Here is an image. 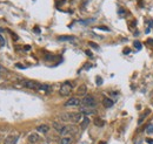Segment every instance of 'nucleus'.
<instances>
[{
  "label": "nucleus",
  "instance_id": "20",
  "mask_svg": "<svg viewBox=\"0 0 153 144\" xmlns=\"http://www.w3.org/2000/svg\"><path fill=\"white\" fill-rule=\"evenodd\" d=\"M146 131H147V134H153V123H151V124L147 125Z\"/></svg>",
  "mask_w": 153,
  "mask_h": 144
},
{
  "label": "nucleus",
  "instance_id": "8",
  "mask_svg": "<svg viewBox=\"0 0 153 144\" xmlns=\"http://www.w3.org/2000/svg\"><path fill=\"white\" fill-rule=\"evenodd\" d=\"M19 136L18 135H9L5 138L4 141V144H17V141H18Z\"/></svg>",
  "mask_w": 153,
  "mask_h": 144
},
{
  "label": "nucleus",
  "instance_id": "13",
  "mask_svg": "<svg viewBox=\"0 0 153 144\" xmlns=\"http://www.w3.org/2000/svg\"><path fill=\"white\" fill-rule=\"evenodd\" d=\"M58 40L59 41H73V40H75V38L68 36V35H61V36H58Z\"/></svg>",
  "mask_w": 153,
  "mask_h": 144
},
{
  "label": "nucleus",
  "instance_id": "10",
  "mask_svg": "<svg viewBox=\"0 0 153 144\" xmlns=\"http://www.w3.org/2000/svg\"><path fill=\"white\" fill-rule=\"evenodd\" d=\"M113 104H114V102L110 97H104L103 98V106L105 108H111V107H113Z\"/></svg>",
  "mask_w": 153,
  "mask_h": 144
},
{
  "label": "nucleus",
  "instance_id": "5",
  "mask_svg": "<svg viewBox=\"0 0 153 144\" xmlns=\"http://www.w3.org/2000/svg\"><path fill=\"white\" fill-rule=\"evenodd\" d=\"M81 104V101L76 97H71L68 101L65 102V107H79Z\"/></svg>",
  "mask_w": 153,
  "mask_h": 144
},
{
  "label": "nucleus",
  "instance_id": "15",
  "mask_svg": "<svg viewBox=\"0 0 153 144\" xmlns=\"http://www.w3.org/2000/svg\"><path fill=\"white\" fill-rule=\"evenodd\" d=\"M150 113H151V110H150V109H146V110H145V111L141 114V116H140V119L138 120V124H141V123H143V121L145 120V117H146V116H147Z\"/></svg>",
  "mask_w": 153,
  "mask_h": 144
},
{
  "label": "nucleus",
  "instance_id": "31",
  "mask_svg": "<svg viewBox=\"0 0 153 144\" xmlns=\"http://www.w3.org/2000/svg\"><path fill=\"white\" fill-rule=\"evenodd\" d=\"M30 48H31V47H30V46H25V49H26V50H28V49H30Z\"/></svg>",
  "mask_w": 153,
  "mask_h": 144
},
{
  "label": "nucleus",
  "instance_id": "17",
  "mask_svg": "<svg viewBox=\"0 0 153 144\" xmlns=\"http://www.w3.org/2000/svg\"><path fill=\"white\" fill-rule=\"evenodd\" d=\"M90 124V120H88V117L87 116H84V119L81 121V124H80V128L81 129H86V127Z\"/></svg>",
  "mask_w": 153,
  "mask_h": 144
},
{
  "label": "nucleus",
  "instance_id": "27",
  "mask_svg": "<svg viewBox=\"0 0 153 144\" xmlns=\"http://www.w3.org/2000/svg\"><path fill=\"white\" fill-rule=\"evenodd\" d=\"M146 142L150 143V144H153V139L152 138H146Z\"/></svg>",
  "mask_w": 153,
  "mask_h": 144
},
{
  "label": "nucleus",
  "instance_id": "18",
  "mask_svg": "<svg viewBox=\"0 0 153 144\" xmlns=\"http://www.w3.org/2000/svg\"><path fill=\"white\" fill-rule=\"evenodd\" d=\"M72 142H73V139L71 137H62L60 139L59 144H72Z\"/></svg>",
  "mask_w": 153,
  "mask_h": 144
},
{
  "label": "nucleus",
  "instance_id": "1",
  "mask_svg": "<svg viewBox=\"0 0 153 144\" xmlns=\"http://www.w3.org/2000/svg\"><path fill=\"white\" fill-rule=\"evenodd\" d=\"M20 84L27 89H32V90H40L41 84L37 81H32V80H20Z\"/></svg>",
  "mask_w": 153,
  "mask_h": 144
},
{
  "label": "nucleus",
  "instance_id": "16",
  "mask_svg": "<svg viewBox=\"0 0 153 144\" xmlns=\"http://www.w3.org/2000/svg\"><path fill=\"white\" fill-rule=\"evenodd\" d=\"M52 125H53V128L57 130V131H58L59 134L61 133V130L64 129V127H65V125H62V124H61V123H59V122H53V124H52Z\"/></svg>",
  "mask_w": 153,
  "mask_h": 144
},
{
  "label": "nucleus",
  "instance_id": "21",
  "mask_svg": "<svg viewBox=\"0 0 153 144\" xmlns=\"http://www.w3.org/2000/svg\"><path fill=\"white\" fill-rule=\"evenodd\" d=\"M45 59H46V61H51V60H52V59H53V55H49V54H46Z\"/></svg>",
  "mask_w": 153,
  "mask_h": 144
},
{
  "label": "nucleus",
  "instance_id": "12",
  "mask_svg": "<svg viewBox=\"0 0 153 144\" xmlns=\"http://www.w3.org/2000/svg\"><path fill=\"white\" fill-rule=\"evenodd\" d=\"M28 142L30 143H32V144H34V143H37L38 141H39V135L38 134H35V133H33V134H31V135H28Z\"/></svg>",
  "mask_w": 153,
  "mask_h": 144
},
{
  "label": "nucleus",
  "instance_id": "24",
  "mask_svg": "<svg viewBox=\"0 0 153 144\" xmlns=\"http://www.w3.org/2000/svg\"><path fill=\"white\" fill-rule=\"evenodd\" d=\"M98 29H104V31H108L107 27H104V26H99V27H97Z\"/></svg>",
  "mask_w": 153,
  "mask_h": 144
},
{
  "label": "nucleus",
  "instance_id": "2",
  "mask_svg": "<svg viewBox=\"0 0 153 144\" xmlns=\"http://www.w3.org/2000/svg\"><path fill=\"white\" fill-rule=\"evenodd\" d=\"M81 104L84 107H91V108H95L97 106V102L95 98L92 95H86L83 100H81Z\"/></svg>",
  "mask_w": 153,
  "mask_h": 144
},
{
  "label": "nucleus",
  "instance_id": "30",
  "mask_svg": "<svg viewBox=\"0 0 153 144\" xmlns=\"http://www.w3.org/2000/svg\"><path fill=\"white\" fill-rule=\"evenodd\" d=\"M147 42L148 44H153V40H152V39H150V40H147Z\"/></svg>",
  "mask_w": 153,
  "mask_h": 144
},
{
  "label": "nucleus",
  "instance_id": "14",
  "mask_svg": "<svg viewBox=\"0 0 153 144\" xmlns=\"http://www.w3.org/2000/svg\"><path fill=\"white\" fill-rule=\"evenodd\" d=\"M93 123H94L97 127H99V128H103V127L105 125V121H104V120H101L100 117H95L94 121H93Z\"/></svg>",
  "mask_w": 153,
  "mask_h": 144
},
{
  "label": "nucleus",
  "instance_id": "23",
  "mask_svg": "<svg viewBox=\"0 0 153 144\" xmlns=\"http://www.w3.org/2000/svg\"><path fill=\"white\" fill-rule=\"evenodd\" d=\"M103 83V80H101V77H97V84H101Z\"/></svg>",
  "mask_w": 153,
  "mask_h": 144
},
{
  "label": "nucleus",
  "instance_id": "7",
  "mask_svg": "<svg viewBox=\"0 0 153 144\" xmlns=\"http://www.w3.org/2000/svg\"><path fill=\"white\" fill-rule=\"evenodd\" d=\"M84 116L83 114L79 111V113H71V122L72 123H78L80 121H83Z\"/></svg>",
  "mask_w": 153,
  "mask_h": 144
},
{
  "label": "nucleus",
  "instance_id": "25",
  "mask_svg": "<svg viewBox=\"0 0 153 144\" xmlns=\"http://www.w3.org/2000/svg\"><path fill=\"white\" fill-rule=\"evenodd\" d=\"M127 53H131V49L130 48H125L124 49V54H127Z\"/></svg>",
  "mask_w": 153,
  "mask_h": 144
},
{
  "label": "nucleus",
  "instance_id": "6",
  "mask_svg": "<svg viewBox=\"0 0 153 144\" xmlns=\"http://www.w3.org/2000/svg\"><path fill=\"white\" fill-rule=\"evenodd\" d=\"M83 115L88 116V115H95L97 114V109L95 108H91V107H81L79 110Z\"/></svg>",
  "mask_w": 153,
  "mask_h": 144
},
{
  "label": "nucleus",
  "instance_id": "26",
  "mask_svg": "<svg viewBox=\"0 0 153 144\" xmlns=\"http://www.w3.org/2000/svg\"><path fill=\"white\" fill-rule=\"evenodd\" d=\"M5 72V68L3 67V66H0V76H1V74Z\"/></svg>",
  "mask_w": 153,
  "mask_h": 144
},
{
  "label": "nucleus",
  "instance_id": "33",
  "mask_svg": "<svg viewBox=\"0 0 153 144\" xmlns=\"http://www.w3.org/2000/svg\"><path fill=\"white\" fill-rule=\"evenodd\" d=\"M135 144H138V143H135Z\"/></svg>",
  "mask_w": 153,
  "mask_h": 144
},
{
  "label": "nucleus",
  "instance_id": "11",
  "mask_svg": "<svg viewBox=\"0 0 153 144\" xmlns=\"http://www.w3.org/2000/svg\"><path fill=\"white\" fill-rule=\"evenodd\" d=\"M86 93H87V87L85 84L80 86L78 88V90H76V94H78L79 96H86Z\"/></svg>",
  "mask_w": 153,
  "mask_h": 144
},
{
  "label": "nucleus",
  "instance_id": "9",
  "mask_svg": "<svg viewBox=\"0 0 153 144\" xmlns=\"http://www.w3.org/2000/svg\"><path fill=\"white\" fill-rule=\"evenodd\" d=\"M48 130H49V127H48L47 124H40V125L37 127V131H38V133H41V134L48 133Z\"/></svg>",
  "mask_w": 153,
  "mask_h": 144
},
{
  "label": "nucleus",
  "instance_id": "32",
  "mask_svg": "<svg viewBox=\"0 0 153 144\" xmlns=\"http://www.w3.org/2000/svg\"><path fill=\"white\" fill-rule=\"evenodd\" d=\"M99 144H106V143H105V142H100Z\"/></svg>",
  "mask_w": 153,
  "mask_h": 144
},
{
  "label": "nucleus",
  "instance_id": "28",
  "mask_svg": "<svg viewBox=\"0 0 153 144\" xmlns=\"http://www.w3.org/2000/svg\"><path fill=\"white\" fill-rule=\"evenodd\" d=\"M86 54H87L88 56H92V53H91V52H90V50H86Z\"/></svg>",
  "mask_w": 153,
  "mask_h": 144
},
{
  "label": "nucleus",
  "instance_id": "22",
  "mask_svg": "<svg viewBox=\"0 0 153 144\" xmlns=\"http://www.w3.org/2000/svg\"><path fill=\"white\" fill-rule=\"evenodd\" d=\"M88 45H90L91 47H93V48H97V49L99 48V46H98L97 44H93V42H88Z\"/></svg>",
  "mask_w": 153,
  "mask_h": 144
},
{
  "label": "nucleus",
  "instance_id": "29",
  "mask_svg": "<svg viewBox=\"0 0 153 144\" xmlns=\"http://www.w3.org/2000/svg\"><path fill=\"white\" fill-rule=\"evenodd\" d=\"M17 67H19V68H22V69L25 68L24 66H21V64H20V63H17Z\"/></svg>",
  "mask_w": 153,
  "mask_h": 144
},
{
  "label": "nucleus",
  "instance_id": "4",
  "mask_svg": "<svg viewBox=\"0 0 153 144\" xmlns=\"http://www.w3.org/2000/svg\"><path fill=\"white\" fill-rule=\"evenodd\" d=\"M75 131H76V130H75V128L73 125H65V127H64V129L61 130L60 135L62 137H67V135H73Z\"/></svg>",
  "mask_w": 153,
  "mask_h": 144
},
{
  "label": "nucleus",
  "instance_id": "19",
  "mask_svg": "<svg viewBox=\"0 0 153 144\" xmlns=\"http://www.w3.org/2000/svg\"><path fill=\"white\" fill-rule=\"evenodd\" d=\"M133 46H134L138 50H140V49L143 48V45H141V42H140V41H133Z\"/></svg>",
  "mask_w": 153,
  "mask_h": 144
},
{
  "label": "nucleus",
  "instance_id": "3",
  "mask_svg": "<svg viewBox=\"0 0 153 144\" xmlns=\"http://www.w3.org/2000/svg\"><path fill=\"white\" fill-rule=\"evenodd\" d=\"M71 91H72V84L70 82H64L59 89V94L61 96H68L71 94Z\"/></svg>",
  "mask_w": 153,
  "mask_h": 144
}]
</instances>
